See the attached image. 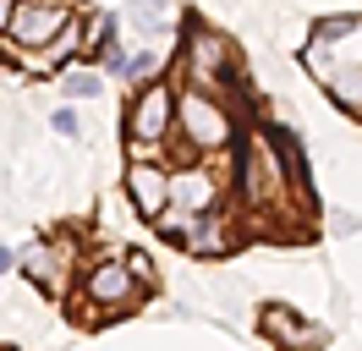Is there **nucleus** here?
<instances>
[{"instance_id": "f257e3e1", "label": "nucleus", "mask_w": 362, "mask_h": 351, "mask_svg": "<svg viewBox=\"0 0 362 351\" xmlns=\"http://www.w3.org/2000/svg\"><path fill=\"white\" fill-rule=\"evenodd\" d=\"M61 22H66V6H55V0H17L11 17H6V33H11L17 50H45L61 33Z\"/></svg>"}, {"instance_id": "f03ea898", "label": "nucleus", "mask_w": 362, "mask_h": 351, "mask_svg": "<svg viewBox=\"0 0 362 351\" xmlns=\"http://www.w3.org/2000/svg\"><path fill=\"white\" fill-rule=\"evenodd\" d=\"M181 132L192 137V149H220L230 137V115L209 99L204 88H187L181 93Z\"/></svg>"}, {"instance_id": "7ed1b4c3", "label": "nucleus", "mask_w": 362, "mask_h": 351, "mask_svg": "<svg viewBox=\"0 0 362 351\" xmlns=\"http://www.w3.org/2000/svg\"><path fill=\"white\" fill-rule=\"evenodd\" d=\"M176 121V99H170V88L165 83H148L143 93H132V110H127V132L143 137V143H159L165 132Z\"/></svg>"}, {"instance_id": "20e7f679", "label": "nucleus", "mask_w": 362, "mask_h": 351, "mask_svg": "<svg viewBox=\"0 0 362 351\" xmlns=\"http://www.w3.org/2000/svg\"><path fill=\"white\" fill-rule=\"evenodd\" d=\"M127 192H132L137 214H143V219H154L159 209L170 203V176L159 171V165H132V171H127Z\"/></svg>"}, {"instance_id": "39448f33", "label": "nucleus", "mask_w": 362, "mask_h": 351, "mask_svg": "<svg viewBox=\"0 0 362 351\" xmlns=\"http://www.w3.org/2000/svg\"><path fill=\"white\" fill-rule=\"evenodd\" d=\"M308 66H318V71H329V66H362V17L346 22V33H340V39L308 50Z\"/></svg>"}, {"instance_id": "423d86ee", "label": "nucleus", "mask_w": 362, "mask_h": 351, "mask_svg": "<svg viewBox=\"0 0 362 351\" xmlns=\"http://www.w3.org/2000/svg\"><path fill=\"white\" fill-rule=\"evenodd\" d=\"M127 297H132V269H121V263H105V269H93V275H88V302L121 307Z\"/></svg>"}, {"instance_id": "0eeeda50", "label": "nucleus", "mask_w": 362, "mask_h": 351, "mask_svg": "<svg viewBox=\"0 0 362 351\" xmlns=\"http://www.w3.org/2000/svg\"><path fill=\"white\" fill-rule=\"evenodd\" d=\"M264 335H280L286 346H318L324 340V329H308V324H296L286 307H269L264 313Z\"/></svg>"}, {"instance_id": "6e6552de", "label": "nucleus", "mask_w": 362, "mask_h": 351, "mask_svg": "<svg viewBox=\"0 0 362 351\" xmlns=\"http://www.w3.org/2000/svg\"><path fill=\"white\" fill-rule=\"evenodd\" d=\"M324 77H329L335 105H340V110H351V115H362V66H329Z\"/></svg>"}, {"instance_id": "1a4fd4ad", "label": "nucleus", "mask_w": 362, "mask_h": 351, "mask_svg": "<svg viewBox=\"0 0 362 351\" xmlns=\"http://www.w3.org/2000/svg\"><path fill=\"white\" fill-rule=\"evenodd\" d=\"M170 197H181V209H187V214H204L209 197H214V181H209L204 171H187V176L170 181Z\"/></svg>"}, {"instance_id": "9d476101", "label": "nucleus", "mask_w": 362, "mask_h": 351, "mask_svg": "<svg viewBox=\"0 0 362 351\" xmlns=\"http://www.w3.org/2000/svg\"><path fill=\"white\" fill-rule=\"evenodd\" d=\"M23 269H28V280L33 285H55V253H49V247H28V258H23Z\"/></svg>"}, {"instance_id": "9b49d317", "label": "nucleus", "mask_w": 362, "mask_h": 351, "mask_svg": "<svg viewBox=\"0 0 362 351\" xmlns=\"http://www.w3.org/2000/svg\"><path fill=\"white\" fill-rule=\"evenodd\" d=\"M77 44H83V33H77L71 22H61V33H55V44H45V61H49V66H61L66 55H77Z\"/></svg>"}, {"instance_id": "f8f14e48", "label": "nucleus", "mask_w": 362, "mask_h": 351, "mask_svg": "<svg viewBox=\"0 0 362 351\" xmlns=\"http://www.w3.org/2000/svg\"><path fill=\"white\" fill-rule=\"evenodd\" d=\"M61 88H66L71 99H88V93H99V77H93V71H83V66H71Z\"/></svg>"}, {"instance_id": "ddd939ff", "label": "nucleus", "mask_w": 362, "mask_h": 351, "mask_svg": "<svg viewBox=\"0 0 362 351\" xmlns=\"http://www.w3.org/2000/svg\"><path fill=\"white\" fill-rule=\"evenodd\" d=\"M55 132H66V137H71V132H77V115H71V110H61V115H55Z\"/></svg>"}, {"instance_id": "4468645a", "label": "nucleus", "mask_w": 362, "mask_h": 351, "mask_svg": "<svg viewBox=\"0 0 362 351\" xmlns=\"http://www.w3.org/2000/svg\"><path fill=\"white\" fill-rule=\"evenodd\" d=\"M11 6H17V0H0V33H6V17H11Z\"/></svg>"}, {"instance_id": "2eb2a0df", "label": "nucleus", "mask_w": 362, "mask_h": 351, "mask_svg": "<svg viewBox=\"0 0 362 351\" xmlns=\"http://www.w3.org/2000/svg\"><path fill=\"white\" fill-rule=\"evenodd\" d=\"M11 263H17V258H11V253H6V247H0V275H6V269H11Z\"/></svg>"}, {"instance_id": "dca6fc26", "label": "nucleus", "mask_w": 362, "mask_h": 351, "mask_svg": "<svg viewBox=\"0 0 362 351\" xmlns=\"http://www.w3.org/2000/svg\"><path fill=\"white\" fill-rule=\"evenodd\" d=\"M55 6H71V0H55Z\"/></svg>"}]
</instances>
